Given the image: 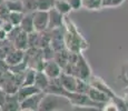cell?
<instances>
[{"label":"cell","instance_id":"obj_1","mask_svg":"<svg viewBox=\"0 0 128 111\" xmlns=\"http://www.w3.org/2000/svg\"><path fill=\"white\" fill-rule=\"evenodd\" d=\"M64 107H71L70 101L66 97L56 93L45 92L41 102L39 105L40 111H55V110H64Z\"/></svg>","mask_w":128,"mask_h":111},{"label":"cell","instance_id":"obj_2","mask_svg":"<svg viewBox=\"0 0 128 111\" xmlns=\"http://www.w3.org/2000/svg\"><path fill=\"white\" fill-rule=\"evenodd\" d=\"M74 76L82 80L88 81L89 78L92 77V69L90 66L88 65L87 60L85 59L82 52L78 53V59L75 63V68H74Z\"/></svg>","mask_w":128,"mask_h":111},{"label":"cell","instance_id":"obj_3","mask_svg":"<svg viewBox=\"0 0 128 111\" xmlns=\"http://www.w3.org/2000/svg\"><path fill=\"white\" fill-rule=\"evenodd\" d=\"M34 18V27L35 30L38 32L45 31L48 29V22H49V10H39L36 9L32 12Z\"/></svg>","mask_w":128,"mask_h":111},{"label":"cell","instance_id":"obj_4","mask_svg":"<svg viewBox=\"0 0 128 111\" xmlns=\"http://www.w3.org/2000/svg\"><path fill=\"white\" fill-rule=\"evenodd\" d=\"M45 92L40 91V92L36 93V95L31 96V97L27 98L22 101H20V110L22 111H37L39 110V105L41 102Z\"/></svg>","mask_w":128,"mask_h":111},{"label":"cell","instance_id":"obj_5","mask_svg":"<svg viewBox=\"0 0 128 111\" xmlns=\"http://www.w3.org/2000/svg\"><path fill=\"white\" fill-rule=\"evenodd\" d=\"M41 71H42L49 79H55L60 76L62 69L60 68V66H59L54 59H49V60H45L42 70Z\"/></svg>","mask_w":128,"mask_h":111},{"label":"cell","instance_id":"obj_6","mask_svg":"<svg viewBox=\"0 0 128 111\" xmlns=\"http://www.w3.org/2000/svg\"><path fill=\"white\" fill-rule=\"evenodd\" d=\"M24 58V51L12 47L11 50H9L4 55V62H6L7 66H14L22 62Z\"/></svg>","mask_w":128,"mask_h":111},{"label":"cell","instance_id":"obj_7","mask_svg":"<svg viewBox=\"0 0 128 111\" xmlns=\"http://www.w3.org/2000/svg\"><path fill=\"white\" fill-rule=\"evenodd\" d=\"M64 18L65 16L61 14L56 8L49 9V22H48V30L58 29L64 26Z\"/></svg>","mask_w":128,"mask_h":111},{"label":"cell","instance_id":"obj_8","mask_svg":"<svg viewBox=\"0 0 128 111\" xmlns=\"http://www.w3.org/2000/svg\"><path fill=\"white\" fill-rule=\"evenodd\" d=\"M59 81L60 85L65 90L69 91V92H75L76 91V85H77V77L69 73H66L61 71L60 76H59Z\"/></svg>","mask_w":128,"mask_h":111},{"label":"cell","instance_id":"obj_9","mask_svg":"<svg viewBox=\"0 0 128 111\" xmlns=\"http://www.w3.org/2000/svg\"><path fill=\"white\" fill-rule=\"evenodd\" d=\"M1 110H6V111L20 110V102L18 100L17 93H7L4 105L1 106Z\"/></svg>","mask_w":128,"mask_h":111},{"label":"cell","instance_id":"obj_10","mask_svg":"<svg viewBox=\"0 0 128 111\" xmlns=\"http://www.w3.org/2000/svg\"><path fill=\"white\" fill-rule=\"evenodd\" d=\"M87 96L94 101V102L100 103V105H105L107 101L110 100V98L108 97L105 92H102V90H99V89H97L95 87H92V86H90L89 89H88Z\"/></svg>","mask_w":128,"mask_h":111},{"label":"cell","instance_id":"obj_11","mask_svg":"<svg viewBox=\"0 0 128 111\" xmlns=\"http://www.w3.org/2000/svg\"><path fill=\"white\" fill-rule=\"evenodd\" d=\"M40 89H38L36 87L35 85H31V86H20V87L18 88V90H17V97H18V100L19 102L20 101H22L24 99H27V98L31 97V96L36 95V93L40 92Z\"/></svg>","mask_w":128,"mask_h":111},{"label":"cell","instance_id":"obj_12","mask_svg":"<svg viewBox=\"0 0 128 111\" xmlns=\"http://www.w3.org/2000/svg\"><path fill=\"white\" fill-rule=\"evenodd\" d=\"M12 44H14V48L17 49H20V50H27L29 48V44H28V33L24 32L20 29L18 31V33L12 39Z\"/></svg>","mask_w":128,"mask_h":111},{"label":"cell","instance_id":"obj_13","mask_svg":"<svg viewBox=\"0 0 128 111\" xmlns=\"http://www.w3.org/2000/svg\"><path fill=\"white\" fill-rule=\"evenodd\" d=\"M20 29L27 33H30L35 31V27H34V18H32V12H27L24 14V18L19 24Z\"/></svg>","mask_w":128,"mask_h":111},{"label":"cell","instance_id":"obj_14","mask_svg":"<svg viewBox=\"0 0 128 111\" xmlns=\"http://www.w3.org/2000/svg\"><path fill=\"white\" fill-rule=\"evenodd\" d=\"M68 59H69V50H67L66 48L56 51L55 55H54V60L60 66L61 69L65 68L66 65L68 63Z\"/></svg>","mask_w":128,"mask_h":111},{"label":"cell","instance_id":"obj_15","mask_svg":"<svg viewBox=\"0 0 128 111\" xmlns=\"http://www.w3.org/2000/svg\"><path fill=\"white\" fill-rule=\"evenodd\" d=\"M49 81H50V79L47 77L41 70H39V71H37V73H36L35 83H34V85H35L38 89H40L41 91L45 92L46 88L48 87V85H49Z\"/></svg>","mask_w":128,"mask_h":111},{"label":"cell","instance_id":"obj_16","mask_svg":"<svg viewBox=\"0 0 128 111\" xmlns=\"http://www.w3.org/2000/svg\"><path fill=\"white\" fill-rule=\"evenodd\" d=\"M54 8H56L61 14H64V16H68V14L72 11L69 2H68L67 0H55V2H54Z\"/></svg>","mask_w":128,"mask_h":111},{"label":"cell","instance_id":"obj_17","mask_svg":"<svg viewBox=\"0 0 128 111\" xmlns=\"http://www.w3.org/2000/svg\"><path fill=\"white\" fill-rule=\"evenodd\" d=\"M6 6L9 11H19L24 12V7L22 0H6Z\"/></svg>","mask_w":128,"mask_h":111},{"label":"cell","instance_id":"obj_18","mask_svg":"<svg viewBox=\"0 0 128 111\" xmlns=\"http://www.w3.org/2000/svg\"><path fill=\"white\" fill-rule=\"evenodd\" d=\"M24 12H19V11H10L9 12V17L7 20H9L11 22L12 24H14V27H18L19 24H20L21 20H22L24 18Z\"/></svg>","mask_w":128,"mask_h":111},{"label":"cell","instance_id":"obj_19","mask_svg":"<svg viewBox=\"0 0 128 111\" xmlns=\"http://www.w3.org/2000/svg\"><path fill=\"white\" fill-rule=\"evenodd\" d=\"M82 7L90 10L102 9V0H82Z\"/></svg>","mask_w":128,"mask_h":111},{"label":"cell","instance_id":"obj_20","mask_svg":"<svg viewBox=\"0 0 128 111\" xmlns=\"http://www.w3.org/2000/svg\"><path fill=\"white\" fill-rule=\"evenodd\" d=\"M89 87H90V85H89V82H88V81L77 78V85H76V91H75V92L85 93V95H87Z\"/></svg>","mask_w":128,"mask_h":111},{"label":"cell","instance_id":"obj_21","mask_svg":"<svg viewBox=\"0 0 128 111\" xmlns=\"http://www.w3.org/2000/svg\"><path fill=\"white\" fill-rule=\"evenodd\" d=\"M54 0H36L37 9L39 10H49L54 7Z\"/></svg>","mask_w":128,"mask_h":111},{"label":"cell","instance_id":"obj_22","mask_svg":"<svg viewBox=\"0 0 128 111\" xmlns=\"http://www.w3.org/2000/svg\"><path fill=\"white\" fill-rule=\"evenodd\" d=\"M125 0H102V8H115L124 2Z\"/></svg>","mask_w":128,"mask_h":111},{"label":"cell","instance_id":"obj_23","mask_svg":"<svg viewBox=\"0 0 128 111\" xmlns=\"http://www.w3.org/2000/svg\"><path fill=\"white\" fill-rule=\"evenodd\" d=\"M38 40H39V32L38 31H32L28 33V44L29 47H38Z\"/></svg>","mask_w":128,"mask_h":111},{"label":"cell","instance_id":"obj_24","mask_svg":"<svg viewBox=\"0 0 128 111\" xmlns=\"http://www.w3.org/2000/svg\"><path fill=\"white\" fill-rule=\"evenodd\" d=\"M24 7V12H34L37 9L36 0H22Z\"/></svg>","mask_w":128,"mask_h":111},{"label":"cell","instance_id":"obj_25","mask_svg":"<svg viewBox=\"0 0 128 111\" xmlns=\"http://www.w3.org/2000/svg\"><path fill=\"white\" fill-rule=\"evenodd\" d=\"M6 2V1H4ZM0 3V20L1 21H4V20H7L8 19V17H9V9L7 8V6H6V3Z\"/></svg>","mask_w":128,"mask_h":111},{"label":"cell","instance_id":"obj_26","mask_svg":"<svg viewBox=\"0 0 128 111\" xmlns=\"http://www.w3.org/2000/svg\"><path fill=\"white\" fill-rule=\"evenodd\" d=\"M72 10H79L82 7V0H67Z\"/></svg>","mask_w":128,"mask_h":111},{"label":"cell","instance_id":"obj_27","mask_svg":"<svg viewBox=\"0 0 128 111\" xmlns=\"http://www.w3.org/2000/svg\"><path fill=\"white\" fill-rule=\"evenodd\" d=\"M0 27H1V28L4 29V30L6 31L7 33H9L12 30V29L14 28V26L9 20H4V21L1 22V26H0Z\"/></svg>","mask_w":128,"mask_h":111},{"label":"cell","instance_id":"obj_28","mask_svg":"<svg viewBox=\"0 0 128 111\" xmlns=\"http://www.w3.org/2000/svg\"><path fill=\"white\" fill-rule=\"evenodd\" d=\"M120 78L122 79V81H125L126 83H128V63H126L125 66H122V70Z\"/></svg>","mask_w":128,"mask_h":111},{"label":"cell","instance_id":"obj_29","mask_svg":"<svg viewBox=\"0 0 128 111\" xmlns=\"http://www.w3.org/2000/svg\"><path fill=\"white\" fill-rule=\"evenodd\" d=\"M7 39H8V33L0 27V42H4V41H6Z\"/></svg>","mask_w":128,"mask_h":111},{"label":"cell","instance_id":"obj_30","mask_svg":"<svg viewBox=\"0 0 128 111\" xmlns=\"http://www.w3.org/2000/svg\"><path fill=\"white\" fill-rule=\"evenodd\" d=\"M124 96H125V98L124 99H128V86H127V88L125 89V92H124Z\"/></svg>","mask_w":128,"mask_h":111},{"label":"cell","instance_id":"obj_31","mask_svg":"<svg viewBox=\"0 0 128 111\" xmlns=\"http://www.w3.org/2000/svg\"><path fill=\"white\" fill-rule=\"evenodd\" d=\"M4 1H6V0H0V3H4Z\"/></svg>","mask_w":128,"mask_h":111},{"label":"cell","instance_id":"obj_32","mask_svg":"<svg viewBox=\"0 0 128 111\" xmlns=\"http://www.w3.org/2000/svg\"><path fill=\"white\" fill-rule=\"evenodd\" d=\"M1 22H2V21H1V20H0V26H1Z\"/></svg>","mask_w":128,"mask_h":111},{"label":"cell","instance_id":"obj_33","mask_svg":"<svg viewBox=\"0 0 128 111\" xmlns=\"http://www.w3.org/2000/svg\"><path fill=\"white\" fill-rule=\"evenodd\" d=\"M0 110H1V106H0Z\"/></svg>","mask_w":128,"mask_h":111},{"label":"cell","instance_id":"obj_34","mask_svg":"<svg viewBox=\"0 0 128 111\" xmlns=\"http://www.w3.org/2000/svg\"><path fill=\"white\" fill-rule=\"evenodd\" d=\"M54 1H55V0H54Z\"/></svg>","mask_w":128,"mask_h":111}]
</instances>
